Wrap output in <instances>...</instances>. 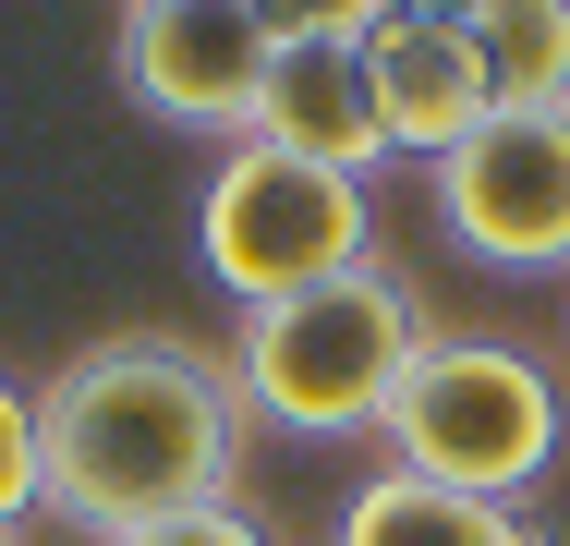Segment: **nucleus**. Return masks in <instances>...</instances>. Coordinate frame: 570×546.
Masks as SVG:
<instances>
[{
    "mask_svg": "<svg viewBox=\"0 0 570 546\" xmlns=\"http://www.w3.org/2000/svg\"><path fill=\"white\" fill-rule=\"evenodd\" d=\"M461 37L498 109H570V0H473Z\"/></svg>",
    "mask_w": 570,
    "mask_h": 546,
    "instance_id": "nucleus-10",
    "label": "nucleus"
},
{
    "mask_svg": "<svg viewBox=\"0 0 570 546\" xmlns=\"http://www.w3.org/2000/svg\"><path fill=\"white\" fill-rule=\"evenodd\" d=\"M341 546H547V535L522 510H498V498L425 486V474H364L341 510Z\"/></svg>",
    "mask_w": 570,
    "mask_h": 546,
    "instance_id": "nucleus-9",
    "label": "nucleus"
},
{
    "mask_svg": "<svg viewBox=\"0 0 570 546\" xmlns=\"http://www.w3.org/2000/svg\"><path fill=\"white\" fill-rule=\"evenodd\" d=\"M376 12H438V25H461L473 0H376Z\"/></svg>",
    "mask_w": 570,
    "mask_h": 546,
    "instance_id": "nucleus-14",
    "label": "nucleus"
},
{
    "mask_svg": "<svg viewBox=\"0 0 570 546\" xmlns=\"http://www.w3.org/2000/svg\"><path fill=\"white\" fill-rule=\"evenodd\" d=\"M376 437H389V474H425V486L522 510L570 449V401L522 340H438L425 328V352H413V377H401Z\"/></svg>",
    "mask_w": 570,
    "mask_h": 546,
    "instance_id": "nucleus-3",
    "label": "nucleus"
},
{
    "mask_svg": "<svg viewBox=\"0 0 570 546\" xmlns=\"http://www.w3.org/2000/svg\"><path fill=\"white\" fill-rule=\"evenodd\" d=\"M243 437H255L243 389L207 340L121 328V340H86L37 389V498L61 523H86L98 546H121L146 523L219 510L243 474Z\"/></svg>",
    "mask_w": 570,
    "mask_h": 546,
    "instance_id": "nucleus-1",
    "label": "nucleus"
},
{
    "mask_svg": "<svg viewBox=\"0 0 570 546\" xmlns=\"http://www.w3.org/2000/svg\"><path fill=\"white\" fill-rule=\"evenodd\" d=\"M255 146L316 158L341 183H376L389 121H376V86H364V37H279L267 86H255Z\"/></svg>",
    "mask_w": 570,
    "mask_h": 546,
    "instance_id": "nucleus-7",
    "label": "nucleus"
},
{
    "mask_svg": "<svg viewBox=\"0 0 570 546\" xmlns=\"http://www.w3.org/2000/svg\"><path fill=\"white\" fill-rule=\"evenodd\" d=\"M267 12L255 0H121V98L170 134H219L243 146L255 134V86H267Z\"/></svg>",
    "mask_w": 570,
    "mask_h": 546,
    "instance_id": "nucleus-6",
    "label": "nucleus"
},
{
    "mask_svg": "<svg viewBox=\"0 0 570 546\" xmlns=\"http://www.w3.org/2000/svg\"><path fill=\"white\" fill-rule=\"evenodd\" d=\"M121 546H279L243 498H219V510H183V523H146V535H121Z\"/></svg>",
    "mask_w": 570,
    "mask_h": 546,
    "instance_id": "nucleus-12",
    "label": "nucleus"
},
{
    "mask_svg": "<svg viewBox=\"0 0 570 546\" xmlns=\"http://www.w3.org/2000/svg\"><path fill=\"white\" fill-rule=\"evenodd\" d=\"M0 546H12V535H0Z\"/></svg>",
    "mask_w": 570,
    "mask_h": 546,
    "instance_id": "nucleus-15",
    "label": "nucleus"
},
{
    "mask_svg": "<svg viewBox=\"0 0 570 546\" xmlns=\"http://www.w3.org/2000/svg\"><path fill=\"white\" fill-rule=\"evenodd\" d=\"M267 12V37H364L376 25V0H255Z\"/></svg>",
    "mask_w": 570,
    "mask_h": 546,
    "instance_id": "nucleus-13",
    "label": "nucleus"
},
{
    "mask_svg": "<svg viewBox=\"0 0 570 546\" xmlns=\"http://www.w3.org/2000/svg\"><path fill=\"white\" fill-rule=\"evenodd\" d=\"M195 267L219 280L230 304H292L341 267H376V195L316 170V158H279V146H230L195 195Z\"/></svg>",
    "mask_w": 570,
    "mask_h": 546,
    "instance_id": "nucleus-4",
    "label": "nucleus"
},
{
    "mask_svg": "<svg viewBox=\"0 0 570 546\" xmlns=\"http://www.w3.org/2000/svg\"><path fill=\"white\" fill-rule=\"evenodd\" d=\"M438 231L498 280H570V109H485L438 158Z\"/></svg>",
    "mask_w": 570,
    "mask_h": 546,
    "instance_id": "nucleus-5",
    "label": "nucleus"
},
{
    "mask_svg": "<svg viewBox=\"0 0 570 546\" xmlns=\"http://www.w3.org/2000/svg\"><path fill=\"white\" fill-rule=\"evenodd\" d=\"M425 352V304L401 267H341L292 304H255L243 340H230V389H243V426L279 437H376L401 377Z\"/></svg>",
    "mask_w": 570,
    "mask_h": 546,
    "instance_id": "nucleus-2",
    "label": "nucleus"
},
{
    "mask_svg": "<svg viewBox=\"0 0 570 546\" xmlns=\"http://www.w3.org/2000/svg\"><path fill=\"white\" fill-rule=\"evenodd\" d=\"M364 86H376V121H389V158H425V170L498 109L473 37L438 25V12H376L364 25Z\"/></svg>",
    "mask_w": 570,
    "mask_h": 546,
    "instance_id": "nucleus-8",
    "label": "nucleus"
},
{
    "mask_svg": "<svg viewBox=\"0 0 570 546\" xmlns=\"http://www.w3.org/2000/svg\"><path fill=\"white\" fill-rule=\"evenodd\" d=\"M24 510H49L37 498V401L0 377V535H24Z\"/></svg>",
    "mask_w": 570,
    "mask_h": 546,
    "instance_id": "nucleus-11",
    "label": "nucleus"
}]
</instances>
